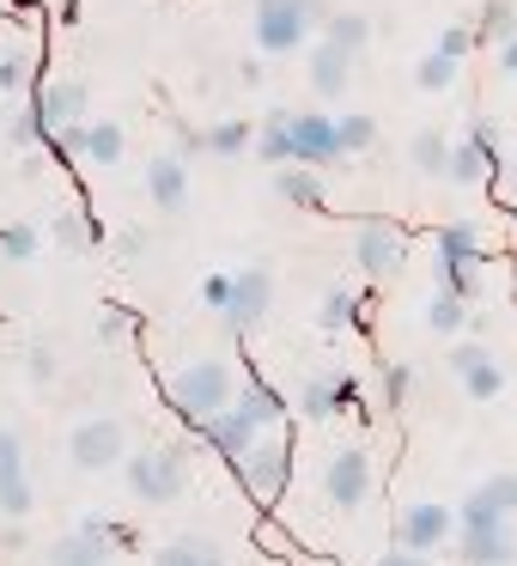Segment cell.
Listing matches in <instances>:
<instances>
[{
	"label": "cell",
	"mask_w": 517,
	"mask_h": 566,
	"mask_svg": "<svg viewBox=\"0 0 517 566\" xmlns=\"http://www.w3.org/2000/svg\"><path fill=\"white\" fill-rule=\"evenodd\" d=\"M152 566H225V560H220V548H213V542L183 536V542H171V548L152 554Z\"/></svg>",
	"instance_id": "cell-28"
},
{
	"label": "cell",
	"mask_w": 517,
	"mask_h": 566,
	"mask_svg": "<svg viewBox=\"0 0 517 566\" xmlns=\"http://www.w3.org/2000/svg\"><path fill=\"white\" fill-rule=\"evenodd\" d=\"M493 184H499V189H505V201H517V165H505V171H499V177H493Z\"/></svg>",
	"instance_id": "cell-49"
},
{
	"label": "cell",
	"mask_w": 517,
	"mask_h": 566,
	"mask_svg": "<svg viewBox=\"0 0 517 566\" xmlns=\"http://www.w3.org/2000/svg\"><path fill=\"white\" fill-rule=\"evenodd\" d=\"M50 232H55V244H62V250H86V244H92V220H86L80 208H62Z\"/></svg>",
	"instance_id": "cell-34"
},
{
	"label": "cell",
	"mask_w": 517,
	"mask_h": 566,
	"mask_svg": "<svg viewBox=\"0 0 517 566\" xmlns=\"http://www.w3.org/2000/svg\"><path fill=\"white\" fill-rule=\"evenodd\" d=\"M359 317H366V298L359 293H347V286H329L323 293V305H317V323L329 335H341V329H359Z\"/></svg>",
	"instance_id": "cell-22"
},
{
	"label": "cell",
	"mask_w": 517,
	"mask_h": 566,
	"mask_svg": "<svg viewBox=\"0 0 517 566\" xmlns=\"http://www.w3.org/2000/svg\"><path fill=\"white\" fill-rule=\"evenodd\" d=\"M286 128H293V111H268L256 123V140H250V153H256L262 165H274V171L293 165V140H286Z\"/></svg>",
	"instance_id": "cell-19"
},
{
	"label": "cell",
	"mask_w": 517,
	"mask_h": 566,
	"mask_svg": "<svg viewBox=\"0 0 517 566\" xmlns=\"http://www.w3.org/2000/svg\"><path fill=\"white\" fill-rule=\"evenodd\" d=\"M225 286H232L225 274H208V281H201V298H208L213 311H225Z\"/></svg>",
	"instance_id": "cell-45"
},
{
	"label": "cell",
	"mask_w": 517,
	"mask_h": 566,
	"mask_svg": "<svg viewBox=\"0 0 517 566\" xmlns=\"http://www.w3.org/2000/svg\"><path fill=\"white\" fill-rule=\"evenodd\" d=\"M451 548H456V560H463V566H517V530H511V524L456 530Z\"/></svg>",
	"instance_id": "cell-14"
},
{
	"label": "cell",
	"mask_w": 517,
	"mask_h": 566,
	"mask_svg": "<svg viewBox=\"0 0 517 566\" xmlns=\"http://www.w3.org/2000/svg\"><path fill=\"white\" fill-rule=\"evenodd\" d=\"M468 50H475V31H468V25H444L439 43H432V55H444V62H456V67H463Z\"/></svg>",
	"instance_id": "cell-39"
},
{
	"label": "cell",
	"mask_w": 517,
	"mask_h": 566,
	"mask_svg": "<svg viewBox=\"0 0 517 566\" xmlns=\"http://www.w3.org/2000/svg\"><path fill=\"white\" fill-rule=\"evenodd\" d=\"M402 256H408L402 226H390V220L359 226V238H354V262H359V274H395V269H402Z\"/></svg>",
	"instance_id": "cell-12"
},
{
	"label": "cell",
	"mask_w": 517,
	"mask_h": 566,
	"mask_svg": "<svg viewBox=\"0 0 517 566\" xmlns=\"http://www.w3.org/2000/svg\"><path fill=\"white\" fill-rule=\"evenodd\" d=\"M116 250H123V256H140V250H147V232H123V238H116Z\"/></svg>",
	"instance_id": "cell-48"
},
{
	"label": "cell",
	"mask_w": 517,
	"mask_h": 566,
	"mask_svg": "<svg viewBox=\"0 0 517 566\" xmlns=\"http://www.w3.org/2000/svg\"><path fill=\"white\" fill-rule=\"evenodd\" d=\"M310 86H317V98H341V92L354 86V55L317 43V50H310Z\"/></svg>",
	"instance_id": "cell-18"
},
{
	"label": "cell",
	"mask_w": 517,
	"mask_h": 566,
	"mask_svg": "<svg viewBox=\"0 0 517 566\" xmlns=\"http://www.w3.org/2000/svg\"><path fill=\"white\" fill-rule=\"evenodd\" d=\"M444 177H451V184H481V177H499V135H493V123H475L463 140H451Z\"/></svg>",
	"instance_id": "cell-9"
},
{
	"label": "cell",
	"mask_w": 517,
	"mask_h": 566,
	"mask_svg": "<svg viewBox=\"0 0 517 566\" xmlns=\"http://www.w3.org/2000/svg\"><path fill=\"white\" fill-rule=\"evenodd\" d=\"M232 402H238V408H244V415H250V420H256V427H262V432H268V427H274V420H281V415H286V402H281V390H268V384H244V390H232Z\"/></svg>",
	"instance_id": "cell-25"
},
{
	"label": "cell",
	"mask_w": 517,
	"mask_h": 566,
	"mask_svg": "<svg viewBox=\"0 0 517 566\" xmlns=\"http://www.w3.org/2000/svg\"><path fill=\"white\" fill-rule=\"evenodd\" d=\"M31 55H0V98H19V92H31L38 80H31Z\"/></svg>",
	"instance_id": "cell-36"
},
{
	"label": "cell",
	"mask_w": 517,
	"mask_h": 566,
	"mask_svg": "<svg viewBox=\"0 0 517 566\" xmlns=\"http://www.w3.org/2000/svg\"><path fill=\"white\" fill-rule=\"evenodd\" d=\"M201 135H208V128H183V135H177V159H196V153H208V140H201Z\"/></svg>",
	"instance_id": "cell-44"
},
{
	"label": "cell",
	"mask_w": 517,
	"mask_h": 566,
	"mask_svg": "<svg viewBox=\"0 0 517 566\" xmlns=\"http://www.w3.org/2000/svg\"><path fill=\"white\" fill-rule=\"evenodd\" d=\"M323 493H329L335 512H359V505L371 500V457L366 451H335L329 469H323Z\"/></svg>",
	"instance_id": "cell-10"
},
{
	"label": "cell",
	"mask_w": 517,
	"mask_h": 566,
	"mask_svg": "<svg viewBox=\"0 0 517 566\" xmlns=\"http://www.w3.org/2000/svg\"><path fill=\"white\" fill-rule=\"evenodd\" d=\"M481 31H487L493 43L517 38V7H511V0H487V13H481Z\"/></svg>",
	"instance_id": "cell-38"
},
{
	"label": "cell",
	"mask_w": 517,
	"mask_h": 566,
	"mask_svg": "<svg viewBox=\"0 0 517 566\" xmlns=\"http://www.w3.org/2000/svg\"><path fill=\"white\" fill-rule=\"evenodd\" d=\"M128 329H135V311H123V305H104L98 311V342H123Z\"/></svg>",
	"instance_id": "cell-41"
},
{
	"label": "cell",
	"mask_w": 517,
	"mask_h": 566,
	"mask_svg": "<svg viewBox=\"0 0 517 566\" xmlns=\"http://www.w3.org/2000/svg\"><path fill=\"white\" fill-rule=\"evenodd\" d=\"M123 420L110 415H92L74 427V439H67V457H74V469H86V475H98V469H116L123 463Z\"/></svg>",
	"instance_id": "cell-7"
},
{
	"label": "cell",
	"mask_w": 517,
	"mask_h": 566,
	"mask_svg": "<svg viewBox=\"0 0 517 566\" xmlns=\"http://www.w3.org/2000/svg\"><path fill=\"white\" fill-rule=\"evenodd\" d=\"M25 366H31V378H38V384H50V378H55V347H50V342H38Z\"/></svg>",
	"instance_id": "cell-43"
},
{
	"label": "cell",
	"mask_w": 517,
	"mask_h": 566,
	"mask_svg": "<svg viewBox=\"0 0 517 566\" xmlns=\"http://www.w3.org/2000/svg\"><path fill=\"white\" fill-rule=\"evenodd\" d=\"M38 98V116H43V140L67 123H86V86L80 80H55V86H31Z\"/></svg>",
	"instance_id": "cell-16"
},
{
	"label": "cell",
	"mask_w": 517,
	"mask_h": 566,
	"mask_svg": "<svg viewBox=\"0 0 517 566\" xmlns=\"http://www.w3.org/2000/svg\"><path fill=\"white\" fill-rule=\"evenodd\" d=\"M511 517H517V469L487 475L463 505H456V530H493V524H511Z\"/></svg>",
	"instance_id": "cell-6"
},
{
	"label": "cell",
	"mask_w": 517,
	"mask_h": 566,
	"mask_svg": "<svg viewBox=\"0 0 517 566\" xmlns=\"http://www.w3.org/2000/svg\"><path fill=\"white\" fill-rule=\"evenodd\" d=\"M493 62H499V74H511V80H517V38H505V43H499V55H493Z\"/></svg>",
	"instance_id": "cell-46"
},
{
	"label": "cell",
	"mask_w": 517,
	"mask_h": 566,
	"mask_svg": "<svg viewBox=\"0 0 517 566\" xmlns=\"http://www.w3.org/2000/svg\"><path fill=\"white\" fill-rule=\"evenodd\" d=\"M323 43L341 50V55H359L371 43V19L366 13H329V19H323Z\"/></svg>",
	"instance_id": "cell-23"
},
{
	"label": "cell",
	"mask_w": 517,
	"mask_h": 566,
	"mask_svg": "<svg viewBox=\"0 0 517 566\" xmlns=\"http://www.w3.org/2000/svg\"><path fill=\"white\" fill-rule=\"evenodd\" d=\"M128 153V135H123V123H92L86 116V140H80V159H92V165H116Z\"/></svg>",
	"instance_id": "cell-21"
},
{
	"label": "cell",
	"mask_w": 517,
	"mask_h": 566,
	"mask_svg": "<svg viewBox=\"0 0 517 566\" xmlns=\"http://www.w3.org/2000/svg\"><path fill=\"white\" fill-rule=\"evenodd\" d=\"M274 196L293 201V208H323V177L305 171V165H281V177H274Z\"/></svg>",
	"instance_id": "cell-24"
},
{
	"label": "cell",
	"mask_w": 517,
	"mask_h": 566,
	"mask_svg": "<svg viewBox=\"0 0 517 566\" xmlns=\"http://www.w3.org/2000/svg\"><path fill=\"white\" fill-rule=\"evenodd\" d=\"M408 390H414V366H378V396H383V408H402L408 402Z\"/></svg>",
	"instance_id": "cell-35"
},
{
	"label": "cell",
	"mask_w": 517,
	"mask_h": 566,
	"mask_svg": "<svg viewBox=\"0 0 517 566\" xmlns=\"http://www.w3.org/2000/svg\"><path fill=\"white\" fill-rule=\"evenodd\" d=\"M378 566H432V560H426V554H402V548H390Z\"/></svg>",
	"instance_id": "cell-47"
},
{
	"label": "cell",
	"mask_w": 517,
	"mask_h": 566,
	"mask_svg": "<svg viewBox=\"0 0 517 566\" xmlns=\"http://www.w3.org/2000/svg\"><path fill=\"white\" fill-rule=\"evenodd\" d=\"M147 196H152V208H183L189 201V165L177 159V153H159V159H147Z\"/></svg>",
	"instance_id": "cell-17"
},
{
	"label": "cell",
	"mask_w": 517,
	"mask_h": 566,
	"mask_svg": "<svg viewBox=\"0 0 517 566\" xmlns=\"http://www.w3.org/2000/svg\"><path fill=\"white\" fill-rule=\"evenodd\" d=\"M189 488V444H147L128 457V493L147 505H171Z\"/></svg>",
	"instance_id": "cell-2"
},
{
	"label": "cell",
	"mask_w": 517,
	"mask_h": 566,
	"mask_svg": "<svg viewBox=\"0 0 517 566\" xmlns=\"http://www.w3.org/2000/svg\"><path fill=\"white\" fill-rule=\"evenodd\" d=\"M238 475H244V488L256 493V500H281L286 481H293V451H286L281 439H256L244 457H238Z\"/></svg>",
	"instance_id": "cell-8"
},
{
	"label": "cell",
	"mask_w": 517,
	"mask_h": 566,
	"mask_svg": "<svg viewBox=\"0 0 517 566\" xmlns=\"http://www.w3.org/2000/svg\"><path fill=\"white\" fill-rule=\"evenodd\" d=\"M286 140H293V165H305V171L341 159V153H335V116H323V111H293Z\"/></svg>",
	"instance_id": "cell-11"
},
{
	"label": "cell",
	"mask_w": 517,
	"mask_h": 566,
	"mask_svg": "<svg viewBox=\"0 0 517 566\" xmlns=\"http://www.w3.org/2000/svg\"><path fill=\"white\" fill-rule=\"evenodd\" d=\"M201 140H208V153H220V159H238V153H250V140H256V123H238L232 116V123H213Z\"/></svg>",
	"instance_id": "cell-30"
},
{
	"label": "cell",
	"mask_w": 517,
	"mask_h": 566,
	"mask_svg": "<svg viewBox=\"0 0 517 566\" xmlns=\"http://www.w3.org/2000/svg\"><path fill=\"white\" fill-rule=\"evenodd\" d=\"M43 140V116H38V98H25L19 111H7V147H38Z\"/></svg>",
	"instance_id": "cell-32"
},
{
	"label": "cell",
	"mask_w": 517,
	"mask_h": 566,
	"mask_svg": "<svg viewBox=\"0 0 517 566\" xmlns=\"http://www.w3.org/2000/svg\"><path fill=\"white\" fill-rule=\"evenodd\" d=\"M232 390H238V384H232V366H220V359H196V366H183V371L171 378V408L201 427L208 415H220V408L232 402Z\"/></svg>",
	"instance_id": "cell-3"
},
{
	"label": "cell",
	"mask_w": 517,
	"mask_h": 566,
	"mask_svg": "<svg viewBox=\"0 0 517 566\" xmlns=\"http://www.w3.org/2000/svg\"><path fill=\"white\" fill-rule=\"evenodd\" d=\"M463 390H468V402H493L505 390V366L499 359H481L475 371H463Z\"/></svg>",
	"instance_id": "cell-33"
},
{
	"label": "cell",
	"mask_w": 517,
	"mask_h": 566,
	"mask_svg": "<svg viewBox=\"0 0 517 566\" xmlns=\"http://www.w3.org/2000/svg\"><path fill=\"white\" fill-rule=\"evenodd\" d=\"M371 140H378V123H371L366 111H347V116H335V153H341V159H354V153H366Z\"/></svg>",
	"instance_id": "cell-26"
},
{
	"label": "cell",
	"mask_w": 517,
	"mask_h": 566,
	"mask_svg": "<svg viewBox=\"0 0 517 566\" xmlns=\"http://www.w3.org/2000/svg\"><path fill=\"white\" fill-rule=\"evenodd\" d=\"M298 408H305L310 420H341L359 408V384L347 378V371H317V378L298 390Z\"/></svg>",
	"instance_id": "cell-13"
},
{
	"label": "cell",
	"mask_w": 517,
	"mask_h": 566,
	"mask_svg": "<svg viewBox=\"0 0 517 566\" xmlns=\"http://www.w3.org/2000/svg\"><path fill=\"white\" fill-rule=\"evenodd\" d=\"M451 536H456V512L451 505H439V500H420V505H408L402 517H395V548L402 554H439V548H451Z\"/></svg>",
	"instance_id": "cell-5"
},
{
	"label": "cell",
	"mask_w": 517,
	"mask_h": 566,
	"mask_svg": "<svg viewBox=\"0 0 517 566\" xmlns=\"http://www.w3.org/2000/svg\"><path fill=\"white\" fill-rule=\"evenodd\" d=\"M481 359H493V347H487V342H468V335H463V342L451 347V371H456V378H463V371H475Z\"/></svg>",
	"instance_id": "cell-42"
},
{
	"label": "cell",
	"mask_w": 517,
	"mask_h": 566,
	"mask_svg": "<svg viewBox=\"0 0 517 566\" xmlns=\"http://www.w3.org/2000/svg\"><path fill=\"white\" fill-rule=\"evenodd\" d=\"M426 329H439V335H463L468 329V305L456 293H439L426 305Z\"/></svg>",
	"instance_id": "cell-31"
},
{
	"label": "cell",
	"mask_w": 517,
	"mask_h": 566,
	"mask_svg": "<svg viewBox=\"0 0 517 566\" xmlns=\"http://www.w3.org/2000/svg\"><path fill=\"white\" fill-rule=\"evenodd\" d=\"M13 488H31L25 481V439L13 427H0V493H13Z\"/></svg>",
	"instance_id": "cell-29"
},
{
	"label": "cell",
	"mask_w": 517,
	"mask_h": 566,
	"mask_svg": "<svg viewBox=\"0 0 517 566\" xmlns=\"http://www.w3.org/2000/svg\"><path fill=\"white\" fill-rule=\"evenodd\" d=\"M456 80V62H444V55H426V62L414 67V86L420 92H444Z\"/></svg>",
	"instance_id": "cell-40"
},
{
	"label": "cell",
	"mask_w": 517,
	"mask_h": 566,
	"mask_svg": "<svg viewBox=\"0 0 517 566\" xmlns=\"http://www.w3.org/2000/svg\"><path fill=\"white\" fill-rule=\"evenodd\" d=\"M201 439H208L220 457H232V463H238V457H244L250 444L262 439V427H256V420H250L238 402H225L220 415H208V420H201Z\"/></svg>",
	"instance_id": "cell-15"
},
{
	"label": "cell",
	"mask_w": 517,
	"mask_h": 566,
	"mask_svg": "<svg viewBox=\"0 0 517 566\" xmlns=\"http://www.w3.org/2000/svg\"><path fill=\"white\" fill-rule=\"evenodd\" d=\"M329 19L323 0H256L250 7V31H256V50L262 55H293L310 43V31Z\"/></svg>",
	"instance_id": "cell-1"
},
{
	"label": "cell",
	"mask_w": 517,
	"mask_h": 566,
	"mask_svg": "<svg viewBox=\"0 0 517 566\" xmlns=\"http://www.w3.org/2000/svg\"><path fill=\"white\" fill-rule=\"evenodd\" d=\"M38 250H43V232H38V226H7V232H0V256L31 262Z\"/></svg>",
	"instance_id": "cell-37"
},
{
	"label": "cell",
	"mask_w": 517,
	"mask_h": 566,
	"mask_svg": "<svg viewBox=\"0 0 517 566\" xmlns=\"http://www.w3.org/2000/svg\"><path fill=\"white\" fill-rule=\"evenodd\" d=\"M225 281H232V286H225V311H220V317H225V329L250 335L262 317H268V305H274V274L262 269V262H250V269H232Z\"/></svg>",
	"instance_id": "cell-4"
},
{
	"label": "cell",
	"mask_w": 517,
	"mask_h": 566,
	"mask_svg": "<svg viewBox=\"0 0 517 566\" xmlns=\"http://www.w3.org/2000/svg\"><path fill=\"white\" fill-rule=\"evenodd\" d=\"M408 159H414V171L444 177V159H451V135H444V128H420L414 147H408Z\"/></svg>",
	"instance_id": "cell-27"
},
{
	"label": "cell",
	"mask_w": 517,
	"mask_h": 566,
	"mask_svg": "<svg viewBox=\"0 0 517 566\" xmlns=\"http://www.w3.org/2000/svg\"><path fill=\"white\" fill-rule=\"evenodd\" d=\"M110 560H116V548L98 542L92 530H74V536H62L50 548V566H110Z\"/></svg>",
	"instance_id": "cell-20"
}]
</instances>
